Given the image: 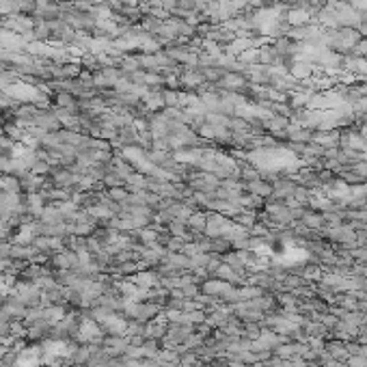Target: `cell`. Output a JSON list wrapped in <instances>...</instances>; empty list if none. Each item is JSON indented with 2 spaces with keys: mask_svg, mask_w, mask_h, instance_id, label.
<instances>
[{
  "mask_svg": "<svg viewBox=\"0 0 367 367\" xmlns=\"http://www.w3.org/2000/svg\"><path fill=\"white\" fill-rule=\"evenodd\" d=\"M0 188L2 190H17V182L13 180V177H0Z\"/></svg>",
  "mask_w": 367,
  "mask_h": 367,
  "instance_id": "6da1fadb",
  "label": "cell"
}]
</instances>
